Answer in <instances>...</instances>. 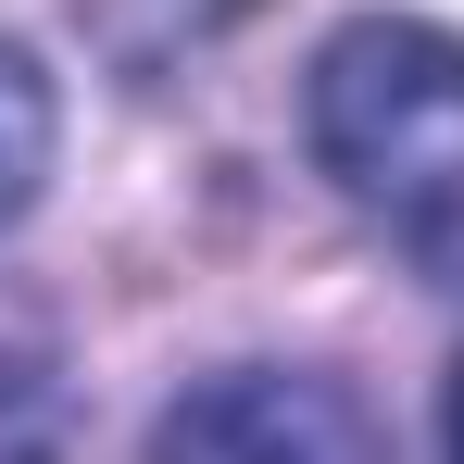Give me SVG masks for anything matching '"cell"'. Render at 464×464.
Masks as SVG:
<instances>
[{"instance_id":"cell-1","label":"cell","mask_w":464,"mask_h":464,"mask_svg":"<svg viewBox=\"0 0 464 464\" xmlns=\"http://www.w3.org/2000/svg\"><path fill=\"white\" fill-rule=\"evenodd\" d=\"M314 163L339 201L427 276L464 289V38L427 13H352L302 88Z\"/></svg>"},{"instance_id":"cell-2","label":"cell","mask_w":464,"mask_h":464,"mask_svg":"<svg viewBox=\"0 0 464 464\" xmlns=\"http://www.w3.org/2000/svg\"><path fill=\"white\" fill-rule=\"evenodd\" d=\"M151 464H389V440L314 364H227V377L163 401Z\"/></svg>"},{"instance_id":"cell-3","label":"cell","mask_w":464,"mask_h":464,"mask_svg":"<svg viewBox=\"0 0 464 464\" xmlns=\"http://www.w3.org/2000/svg\"><path fill=\"white\" fill-rule=\"evenodd\" d=\"M0 464H76V389L51 352H0Z\"/></svg>"},{"instance_id":"cell-4","label":"cell","mask_w":464,"mask_h":464,"mask_svg":"<svg viewBox=\"0 0 464 464\" xmlns=\"http://www.w3.org/2000/svg\"><path fill=\"white\" fill-rule=\"evenodd\" d=\"M38 176H51V76H38V63L0 38V238L25 227Z\"/></svg>"},{"instance_id":"cell-5","label":"cell","mask_w":464,"mask_h":464,"mask_svg":"<svg viewBox=\"0 0 464 464\" xmlns=\"http://www.w3.org/2000/svg\"><path fill=\"white\" fill-rule=\"evenodd\" d=\"M452 464H464V377H452Z\"/></svg>"}]
</instances>
